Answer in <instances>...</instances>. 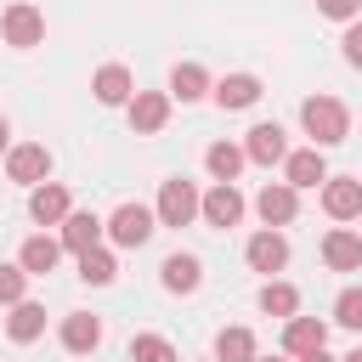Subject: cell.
<instances>
[{
	"mask_svg": "<svg viewBox=\"0 0 362 362\" xmlns=\"http://www.w3.org/2000/svg\"><path fill=\"white\" fill-rule=\"evenodd\" d=\"M322 260H328L334 272H356V266H362V238H356L351 226H334V232L322 238Z\"/></svg>",
	"mask_w": 362,
	"mask_h": 362,
	"instance_id": "cell-19",
	"label": "cell"
},
{
	"mask_svg": "<svg viewBox=\"0 0 362 362\" xmlns=\"http://www.w3.org/2000/svg\"><path fill=\"white\" fill-rule=\"evenodd\" d=\"M300 362H339V356H328V345H322V351H305Z\"/></svg>",
	"mask_w": 362,
	"mask_h": 362,
	"instance_id": "cell-33",
	"label": "cell"
},
{
	"mask_svg": "<svg viewBox=\"0 0 362 362\" xmlns=\"http://www.w3.org/2000/svg\"><path fill=\"white\" fill-rule=\"evenodd\" d=\"M322 209H328L334 221H356V215H362V181H351V175L322 181Z\"/></svg>",
	"mask_w": 362,
	"mask_h": 362,
	"instance_id": "cell-13",
	"label": "cell"
},
{
	"mask_svg": "<svg viewBox=\"0 0 362 362\" xmlns=\"http://www.w3.org/2000/svg\"><path fill=\"white\" fill-rule=\"evenodd\" d=\"M79 277L102 288V283H113V277H119V266H113V255H107V249H85V255H79Z\"/></svg>",
	"mask_w": 362,
	"mask_h": 362,
	"instance_id": "cell-27",
	"label": "cell"
},
{
	"mask_svg": "<svg viewBox=\"0 0 362 362\" xmlns=\"http://www.w3.org/2000/svg\"><path fill=\"white\" fill-rule=\"evenodd\" d=\"M243 260H249L255 272H266V277H272V272H283V266H288V238H283L277 226H266V232H255V238L243 243Z\"/></svg>",
	"mask_w": 362,
	"mask_h": 362,
	"instance_id": "cell-7",
	"label": "cell"
},
{
	"mask_svg": "<svg viewBox=\"0 0 362 362\" xmlns=\"http://www.w3.org/2000/svg\"><path fill=\"white\" fill-rule=\"evenodd\" d=\"M339 45H345V62H351V68H362V23H351Z\"/></svg>",
	"mask_w": 362,
	"mask_h": 362,
	"instance_id": "cell-32",
	"label": "cell"
},
{
	"mask_svg": "<svg viewBox=\"0 0 362 362\" xmlns=\"http://www.w3.org/2000/svg\"><path fill=\"white\" fill-rule=\"evenodd\" d=\"M209 96H215L226 113H238V107H255V102H260V79H255V74H226V79L209 85Z\"/></svg>",
	"mask_w": 362,
	"mask_h": 362,
	"instance_id": "cell-14",
	"label": "cell"
},
{
	"mask_svg": "<svg viewBox=\"0 0 362 362\" xmlns=\"http://www.w3.org/2000/svg\"><path fill=\"white\" fill-rule=\"evenodd\" d=\"M90 90H96V102H102V107H124V102L136 96V79H130V68H124V62H102V68H96V79H90Z\"/></svg>",
	"mask_w": 362,
	"mask_h": 362,
	"instance_id": "cell-9",
	"label": "cell"
},
{
	"mask_svg": "<svg viewBox=\"0 0 362 362\" xmlns=\"http://www.w3.org/2000/svg\"><path fill=\"white\" fill-rule=\"evenodd\" d=\"M6 334H11L17 345L40 339V334H45V305H40V300H17V305H11V317H6Z\"/></svg>",
	"mask_w": 362,
	"mask_h": 362,
	"instance_id": "cell-22",
	"label": "cell"
},
{
	"mask_svg": "<svg viewBox=\"0 0 362 362\" xmlns=\"http://www.w3.org/2000/svg\"><path fill=\"white\" fill-rule=\"evenodd\" d=\"M153 215H158V226H187L192 215H198V187L192 181H164L158 187V204H153Z\"/></svg>",
	"mask_w": 362,
	"mask_h": 362,
	"instance_id": "cell-4",
	"label": "cell"
},
{
	"mask_svg": "<svg viewBox=\"0 0 362 362\" xmlns=\"http://www.w3.org/2000/svg\"><path fill=\"white\" fill-rule=\"evenodd\" d=\"M283 175H288L294 192H300V187H322V181H328L322 147H300V153H288V158H283Z\"/></svg>",
	"mask_w": 362,
	"mask_h": 362,
	"instance_id": "cell-16",
	"label": "cell"
},
{
	"mask_svg": "<svg viewBox=\"0 0 362 362\" xmlns=\"http://www.w3.org/2000/svg\"><path fill=\"white\" fill-rule=\"evenodd\" d=\"M198 215H204L209 226H221V232H226V226H238V221H243V192H238L232 181H215V187L198 198Z\"/></svg>",
	"mask_w": 362,
	"mask_h": 362,
	"instance_id": "cell-6",
	"label": "cell"
},
{
	"mask_svg": "<svg viewBox=\"0 0 362 362\" xmlns=\"http://www.w3.org/2000/svg\"><path fill=\"white\" fill-rule=\"evenodd\" d=\"M68 187H57V181H40V187H28V215L40 221V226H62L68 221Z\"/></svg>",
	"mask_w": 362,
	"mask_h": 362,
	"instance_id": "cell-11",
	"label": "cell"
},
{
	"mask_svg": "<svg viewBox=\"0 0 362 362\" xmlns=\"http://www.w3.org/2000/svg\"><path fill=\"white\" fill-rule=\"evenodd\" d=\"M102 226H107V238H113L119 249H141V243L158 232V215H153L147 204H119V209H113Z\"/></svg>",
	"mask_w": 362,
	"mask_h": 362,
	"instance_id": "cell-2",
	"label": "cell"
},
{
	"mask_svg": "<svg viewBox=\"0 0 362 362\" xmlns=\"http://www.w3.org/2000/svg\"><path fill=\"white\" fill-rule=\"evenodd\" d=\"M102 232H107V226H102L90 209H68V221H62V238H57V243H62L68 255H85V249H102Z\"/></svg>",
	"mask_w": 362,
	"mask_h": 362,
	"instance_id": "cell-12",
	"label": "cell"
},
{
	"mask_svg": "<svg viewBox=\"0 0 362 362\" xmlns=\"http://www.w3.org/2000/svg\"><path fill=\"white\" fill-rule=\"evenodd\" d=\"M317 11H322V17H334V23H356L362 0H317Z\"/></svg>",
	"mask_w": 362,
	"mask_h": 362,
	"instance_id": "cell-31",
	"label": "cell"
},
{
	"mask_svg": "<svg viewBox=\"0 0 362 362\" xmlns=\"http://www.w3.org/2000/svg\"><path fill=\"white\" fill-rule=\"evenodd\" d=\"M170 96H181V102L209 96V74H204L198 62H175V74H170Z\"/></svg>",
	"mask_w": 362,
	"mask_h": 362,
	"instance_id": "cell-24",
	"label": "cell"
},
{
	"mask_svg": "<svg viewBox=\"0 0 362 362\" xmlns=\"http://www.w3.org/2000/svg\"><path fill=\"white\" fill-rule=\"evenodd\" d=\"M204 164H209V175H215V181H232V175H238L249 158H243V147H232V141H215V147L204 153Z\"/></svg>",
	"mask_w": 362,
	"mask_h": 362,
	"instance_id": "cell-26",
	"label": "cell"
},
{
	"mask_svg": "<svg viewBox=\"0 0 362 362\" xmlns=\"http://www.w3.org/2000/svg\"><path fill=\"white\" fill-rule=\"evenodd\" d=\"M6 175H11L17 187H40V181H51V153H45L40 141H23V147L6 153Z\"/></svg>",
	"mask_w": 362,
	"mask_h": 362,
	"instance_id": "cell-5",
	"label": "cell"
},
{
	"mask_svg": "<svg viewBox=\"0 0 362 362\" xmlns=\"http://www.w3.org/2000/svg\"><path fill=\"white\" fill-rule=\"evenodd\" d=\"M294 209H300V192H294L288 181H266V187H260V198H255V215H260L266 226H288V221H294Z\"/></svg>",
	"mask_w": 362,
	"mask_h": 362,
	"instance_id": "cell-8",
	"label": "cell"
},
{
	"mask_svg": "<svg viewBox=\"0 0 362 362\" xmlns=\"http://www.w3.org/2000/svg\"><path fill=\"white\" fill-rule=\"evenodd\" d=\"M96 345H102V322H96L90 311H68V317H62V351L85 356V351H96Z\"/></svg>",
	"mask_w": 362,
	"mask_h": 362,
	"instance_id": "cell-18",
	"label": "cell"
},
{
	"mask_svg": "<svg viewBox=\"0 0 362 362\" xmlns=\"http://www.w3.org/2000/svg\"><path fill=\"white\" fill-rule=\"evenodd\" d=\"M57 260H62V243H57V238H45V232H40V238H28V243L17 249V266H23L28 277H45V272H57Z\"/></svg>",
	"mask_w": 362,
	"mask_h": 362,
	"instance_id": "cell-20",
	"label": "cell"
},
{
	"mask_svg": "<svg viewBox=\"0 0 362 362\" xmlns=\"http://www.w3.org/2000/svg\"><path fill=\"white\" fill-rule=\"evenodd\" d=\"M243 158H249V164H283V158H288L283 124H255L249 141H243Z\"/></svg>",
	"mask_w": 362,
	"mask_h": 362,
	"instance_id": "cell-15",
	"label": "cell"
},
{
	"mask_svg": "<svg viewBox=\"0 0 362 362\" xmlns=\"http://www.w3.org/2000/svg\"><path fill=\"white\" fill-rule=\"evenodd\" d=\"M339 362H362V351H351V356H339Z\"/></svg>",
	"mask_w": 362,
	"mask_h": 362,
	"instance_id": "cell-35",
	"label": "cell"
},
{
	"mask_svg": "<svg viewBox=\"0 0 362 362\" xmlns=\"http://www.w3.org/2000/svg\"><path fill=\"white\" fill-rule=\"evenodd\" d=\"M124 107H130V124H136L141 136H153V130L170 124V90H136Z\"/></svg>",
	"mask_w": 362,
	"mask_h": 362,
	"instance_id": "cell-10",
	"label": "cell"
},
{
	"mask_svg": "<svg viewBox=\"0 0 362 362\" xmlns=\"http://www.w3.org/2000/svg\"><path fill=\"white\" fill-rule=\"evenodd\" d=\"M334 322H345V328H362V288H345V294L334 300Z\"/></svg>",
	"mask_w": 362,
	"mask_h": 362,
	"instance_id": "cell-30",
	"label": "cell"
},
{
	"mask_svg": "<svg viewBox=\"0 0 362 362\" xmlns=\"http://www.w3.org/2000/svg\"><path fill=\"white\" fill-rule=\"evenodd\" d=\"M260 311L288 322V317L300 311V288H294V283H272V277H266V288H260Z\"/></svg>",
	"mask_w": 362,
	"mask_h": 362,
	"instance_id": "cell-25",
	"label": "cell"
},
{
	"mask_svg": "<svg viewBox=\"0 0 362 362\" xmlns=\"http://www.w3.org/2000/svg\"><path fill=\"white\" fill-rule=\"evenodd\" d=\"M328 345V322H317V317H288L283 322V351L288 356H305V351H322Z\"/></svg>",
	"mask_w": 362,
	"mask_h": 362,
	"instance_id": "cell-17",
	"label": "cell"
},
{
	"mask_svg": "<svg viewBox=\"0 0 362 362\" xmlns=\"http://www.w3.org/2000/svg\"><path fill=\"white\" fill-rule=\"evenodd\" d=\"M6 136H11V130H6V119H0V153H6Z\"/></svg>",
	"mask_w": 362,
	"mask_h": 362,
	"instance_id": "cell-34",
	"label": "cell"
},
{
	"mask_svg": "<svg viewBox=\"0 0 362 362\" xmlns=\"http://www.w3.org/2000/svg\"><path fill=\"white\" fill-rule=\"evenodd\" d=\"M255 362H283V356H255Z\"/></svg>",
	"mask_w": 362,
	"mask_h": 362,
	"instance_id": "cell-36",
	"label": "cell"
},
{
	"mask_svg": "<svg viewBox=\"0 0 362 362\" xmlns=\"http://www.w3.org/2000/svg\"><path fill=\"white\" fill-rule=\"evenodd\" d=\"M356 221H362V215H356ZM356 238H362V232H356Z\"/></svg>",
	"mask_w": 362,
	"mask_h": 362,
	"instance_id": "cell-37",
	"label": "cell"
},
{
	"mask_svg": "<svg viewBox=\"0 0 362 362\" xmlns=\"http://www.w3.org/2000/svg\"><path fill=\"white\" fill-rule=\"evenodd\" d=\"M255 334L249 328H221L215 334V362H255Z\"/></svg>",
	"mask_w": 362,
	"mask_h": 362,
	"instance_id": "cell-23",
	"label": "cell"
},
{
	"mask_svg": "<svg viewBox=\"0 0 362 362\" xmlns=\"http://www.w3.org/2000/svg\"><path fill=\"white\" fill-rule=\"evenodd\" d=\"M300 124H305L311 147H334V141H345L351 113H345V102H334V96H305V102H300Z\"/></svg>",
	"mask_w": 362,
	"mask_h": 362,
	"instance_id": "cell-1",
	"label": "cell"
},
{
	"mask_svg": "<svg viewBox=\"0 0 362 362\" xmlns=\"http://www.w3.org/2000/svg\"><path fill=\"white\" fill-rule=\"evenodd\" d=\"M158 277H164L170 294H192V288L204 283V266H198V255H170V260L158 266Z\"/></svg>",
	"mask_w": 362,
	"mask_h": 362,
	"instance_id": "cell-21",
	"label": "cell"
},
{
	"mask_svg": "<svg viewBox=\"0 0 362 362\" xmlns=\"http://www.w3.org/2000/svg\"><path fill=\"white\" fill-rule=\"evenodd\" d=\"M0 34H6V45L28 51V45H40V40H45V11H40V6H28V0H11V6L0 11Z\"/></svg>",
	"mask_w": 362,
	"mask_h": 362,
	"instance_id": "cell-3",
	"label": "cell"
},
{
	"mask_svg": "<svg viewBox=\"0 0 362 362\" xmlns=\"http://www.w3.org/2000/svg\"><path fill=\"white\" fill-rule=\"evenodd\" d=\"M130 362H175V345L164 334H136L130 339Z\"/></svg>",
	"mask_w": 362,
	"mask_h": 362,
	"instance_id": "cell-28",
	"label": "cell"
},
{
	"mask_svg": "<svg viewBox=\"0 0 362 362\" xmlns=\"http://www.w3.org/2000/svg\"><path fill=\"white\" fill-rule=\"evenodd\" d=\"M17 300H28V272L0 260V305H17Z\"/></svg>",
	"mask_w": 362,
	"mask_h": 362,
	"instance_id": "cell-29",
	"label": "cell"
}]
</instances>
